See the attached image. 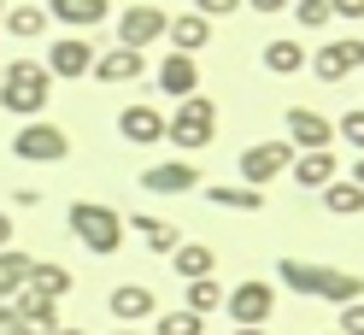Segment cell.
<instances>
[{"label":"cell","instance_id":"cell-11","mask_svg":"<svg viewBox=\"0 0 364 335\" xmlns=\"http://www.w3.org/2000/svg\"><path fill=\"white\" fill-rule=\"evenodd\" d=\"M165 36V12L159 6H124V18H118V48H153V41Z\"/></svg>","mask_w":364,"mask_h":335},{"label":"cell","instance_id":"cell-28","mask_svg":"<svg viewBox=\"0 0 364 335\" xmlns=\"http://www.w3.org/2000/svg\"><path fill=\"white\" fill-rule=\"evenodd\" d=\"M0 24H6L18 41H36L41 30H48V12H41V6H30V0H24V6H12L6 18H0Z\"/></svg>","mask_w":364,"mask_h":335},{"label":"cell","instance_id":"cell-42","mask_svg":"<svg viewBox=\"0 0 364 335\" xmlns=\"http://www.w3.org/2000/svg\"><path fill=\"white\" fill-rule=\"evenodd\" d=\"M112 335H147V329H112Z\"/></svg>","mask_w":364,"mask_h":335},{"label":"cell","instance_id":"cell-37","mask_svg":"<svg viewBox=\"0 0 364 335\" xmlns=\"http://www.w3.org/2000/svg\"><path fill=\"white\" fill-rule=\"evenodd\" d=\"M0 335H24V329H18V312H12V306H0Z\"/></svg>","mask_w":364,"mask_h":335},{"label":"cell","instance_id":"cell-36","mask_svg":"<svg viewBox=\"0 0 364 335\" xmlns=\"http://www.w3.org/2000/svg\"><path fill=\"white\" fill-rule=\"evenodd\" d=\"M241 6H253L259 18H270V12H282V6H288V0H241Z\"/></svg>","mask_w":364,"mask_h":335},{"label":"cell","instance_id":"cell-33","mask_svg":"<svg viewBox=\"0 0 364 335\" xmlns=\"http://www.w3.org/2000/svg\"><path fill=\"white\" fill-rule=\"evenodd\" d=\"M335 335H364V300L341 306V318H335Z\"/></svg>","mask_w":364,"mask_h":335},{"label":"cell","instance_id":"cell-27","mask_svg":"<svg viewBox=\"0 0 364 335\" xmlns=\"http://www.w3.org/2000/svg\"><path fill=\"white\" fill-rule=\"evenodd\" d=\"M264 71H277V77H294V71H306V48L300 41H264Z\"/></svg>","mask_w":364,"mask_h":335},{"label":"cell","instance_id":"cell-26","mask_svg":"<svg viewBox=\"0 0 364 335\" xmlns=\"http://www.w3.org/2000/svg\"><path fill=\"white\" fill-rule=\"evenodd\" d=\"M323 212H335V218H358V212H364V188L347 183V176L323 183Z\"/></svg>","mask_w":364,"mask_h":335},{"label":"cell","instance_id":"cell-34","mask_svg":"<svg viewBox=\"0 0 364 335\" xmlns=\"http://www.w3.org/2000/svg\"><path fill=\"white\" fill-rule=\"evenodd\" d=\"M235 6H241V0H194V12L206 18V24H212V18H230Z\"/></svg>","mask_w":364,"mask_h":335},{"label":"cell","instance_id":"cell-43","mask_svg":"<svg viewBox=\"0 0 364 335\" xmlns=\"http://www.w3.org/2000/svg\"><path fill=\"white\" fill-rule=\"evenodd\" d=\"M235 335H264V329H235Z\"/></svg>","mask_w":364,"mask_h":335},{"label":"cell","instance_id":"cell-6","mask_svg":"<svg viewBox=\"0 0 364 335\" xmlns=\"http://www.w3.org/2000/svg\"><path fill=\"white\" fill-rule=\"evenodd\" d=\"M12 153H18L24 165H59L65 153H71V136H65L59 124H41V118H30V124L12 136Z\"/></svg>","mask_w":364,"mask_h":335},{"label":"cell","instance_id":"cell-21","mask_svg":"<svg viewBox=\"0 0 364 335\" xmlns=\"http://www.w3.org/2000/svg\"><path fill=\"white\" fill-rule=\"evenodd\" d=\"M30 294H41V300H65V294H71V271H65V265H53V259H30Z\"/></svg>","mask_w":364,"mask_h":335},{"label":"cell","instance_id":"cell-23","mask_svg":"<svg viewBox=\"0 0 364 335\" xmlns=\"http://www.w3.org/2000/svg\"><path fill=\"white\" fill-rule=\"evenodd\" d=\"M200 194H206L218 212H264V194L247 188V183H212V188H200Z\"/></svg>","mask_w":364,"mask_h":335},{"label":"cell","instance_id":"cell-7","mask_svg":"<svg viewBox=\"0 0 364 335\" xmlns=\"http://www.w3.org/2000/svg\"><path fill=\"white\" fill-rule=\"evenodd\" d=\"M288 165H294V147L288 142H253V147L241 153V183L264 194V183H277Z\"/></svg>","mask_w":364,"mask_h":335},{"label":"cell","instance_id":"cell-2","mask_svg":"<svg viewBox=\"0 0 364 335\" xmlns=\"http://www.w3.org/2000/svg\"><path fill=\"white\" fill-rule=\"evenodd\" d=\"M53 100V77H48V65H36V59H12V65H0V106L12 112V118H36L41 106Z\"/></svg>","mask_w":364,"mask_h":335},{"label":"cell","instance_id":"cell-40","mask_svg":"<svg viewBox=\"0 0 364 335\" xmlns=\"http://www.w3.org/2000/svg\"><path fill=\"white\" fill-rule=\"evenodd\" d=\"M347 183H358V188H364V153H358V165H353V176H347Z\"/></svg>","mask_w":364,"mask_h":335},{"label":"cell","instance_id":"cell-5","mask_svg":"<svg viewBox=\"0 0 364 335\" xmlns=\"http://www.w3.org/2000/svg\"><path fill=\"white\" fill-rule=\"evenodd\" d=\"M223 312H230L241 329H264V324H270V312H277V282H264V277L235 282L230 294H223Z\"/></svg>","mask_w":364,"mask_h":335},{"label":"cell","instance_id":"cell-45","mask_svg":"<svg viewBox=\"0 0 364 335\" xmlns=\"http://www.w3.org/2000/svg\"><path fill=\"white\" fill-rule=\"evenodd\" d=\"M329 335H335V329H329Z\"/></svg>","mask_w":364,"mask_h":335},{"label":"cell","instance_id":"cell-4","mask_svg":"<svg viewBox=\"0 0 364 335\" xmlns=\"http://www.w3.org/2000/svg\"><path fill=\"white\" fill-rule=\"evenodd\" d=\"M165 136H171L176 147H188V153L212 147V142H218V100H212V95H188V100L165 118Z\"/></svg>","mask_w":364,"mask_h":335},{"label":"cell","instance_id":"cell-44","mask_svg":"<svg viewBox=\"0 0 364 335\" xmlns=\"http://www.w3.org/2000/svg\"><path fill=\"white\" fill-rule=\"evenodd\" d=\"M0 18H6V6H0Z\"/></svg>","mask_w":364,"mask_h":335},{"label":"cell","instance_id":"cell-8","mask_svg":"<svg viewBox=\"0 0 364 335\" xmlns=\"http://www.w3.org/2000/svg\"><path fill=\"white\" fill-rule=\"evenodd\" d=\"M311 71H317V83H341L347 71H364V41H353V36L323 41V48L311 53Z\"/></svg>","mask_w":364,"mask_h":335},{"label":"cell","instance_id":"cell-15","mask_svg":"<svg viewBox=\"0 0 364 335\" xmlns=\"http://www.w3.org/2000/svg\"><path fill=\"white\" fill-rule=\"evenodd\" d=\"M48 18H59V24H71L77 36L82 30H95V24H106V12H112V0H48L41 6Z\"/></svg>","mask_w":364,"mask_h":335},{"label":"cell","instance_id":"cell-17","mask_svg":"<svg viewBox=\"0 0 364 335\" xmlns=\"http://www.w3.org/2000/svg\"><path fill=\"white\" fill-rule=\"evenodd\" d=\"M12 312H18V329H24V335H53L59 329V306L41 300V294H30V288L12 300Z\"/></svg>","mask_w":364,"mask_h":335},{"label":"cell","instance_id":"cell-30","mask_svg":"<svg viewBox=\"0 0 364 335\" xmlns=\"http://www.w3.org/2000/svg\"><path fill=\"white\" fill-rule=\"evenodd\" d=\"M218 306H223V288H218L212 277L188 282V312H194V318H206V312H218Z\"/></svg>","mask_w":364,"mask_h":335},{"label":"cell","instance_id":"cell-19","mask_svg":"<svg viewBox=\"0 0 364 335\" xmlns=\"http://www.w3.org/2000/svg\"><path fill=\"white\" fill-rule=\"evenodd\" d=\"M124 230H135V235H141L159 259H171V253L182 248V230H171L165 218H147V212H129V218H124Z\"/></svg>","mask_w":364,"mask_h":335},{"label":"cell","instance_id":"cell-18","mask_svg":"<svg viewBox=\"0 0 364 335\" xmlns=\"http://www.w3.org/2000/svg\"><path fill=\"white\" fill-rule=\"evenodd\" d=\"M165 36H171V53H188V59H194V53L212 41V24H206L200 12H182V18H165Z\"/></svg>","mask_w":364,"mask_h":335},{"label":"cell","instance_id":"cell-24","mask_svg":"<svg viewBox=\"0 0 364 335\" xmlns=\"http://www.w3.org/2000/svg\"><path fill=\"white\" fill-rule=\"evenodd\" d=\"M171 265H176V277H182V282H200V277H212V271H218V253H212V248H200V241H182V248L171 253Z\"/></svg>","mask_w":364,"mask_h":335},{"label":"cell","instance_id":"cell-35","mask_svg":"<svg viewBox=\"0 0 364 335\" xmlns=\"http://www.w3.org/2000/svg\"><path fill=\"white\" fill-rule=\"evenodd\" d=\"M329 18H364V0H329Z\"/></svg>","mask_w":364,"mask_h":335},{"label":"cell","instance_id":"cell-14","mask_svg":"<svg viewBox=\"0 0 364 335\" xmlns=\"http://www.w3.org/2000/svg\"><path fill=\"white\" fill-rule=\"evenodd\" d=\"M118 136H124L129 147L165 142V112H159V106H124V112H118Z\"/></svg>","mask_w":364,"mask_h":335},{"label":"cell","instance_id":"cell-20","mask_svg":"<svg viewBox=\"0 0 364 335\" xmlns=\"http://www.w3.org/2000/svg\"><path fill=\"white\" fill-rule=\"evenodd\" d=\"M194 88H200V71H194L188 53H165V59H159V95H182V100H188Z\"/></svg>","mask_w":364,"mask_h":335},{"label":"cell","instance_id":"cell-38","mask_svg":"<svg viewBox=\"0 0 364 335\" xmlns=\"http://www.w3.org/2000/svg\"><path fill=\"white\" fill-rule=\"evenodd\" d=\"M12 206H41V188H12Z\"/></svg>","mask_w":364,"mask_h":335},{"label":"cell","instance_id":"cell-39","mask_svg":"<svg viewBox=\"0 0 364 335\" xmlns=\"http://www.w3.org/2000/svg\"><path fill=\"white\" fill-rule=\"evenodd\" d=\"M6 248H12V218L0 212V253H6Z\"/></svg>","mask_w":364,"mask_h":335},{"label":"cell","instance_id":"cell-12","mask_svg":"<svg viewBox=\"0 0 364 335\" xmlns=\"http://www.w3.org/2000/svg\"><path fill=\"white\" fill-rule=\"evenodd\" d=\"M106 312L129 329V324H147L159 306H153V288H147V282H118V288L106 294Z\"/></svg>","mask_w":364,"mask_h":335},{"label":"cell","instance_id":"cell-16","mask_svg":"<svg viewBox=\"0 0 364 335\" xmlns=\"http://www.w3.org/2000/svg\"><path fill=\"white\" fill-rule=\"evenodd\" d=\"M141 71H147V59L135 48H106V53H95V71H88V77H100V83H135Z\"/></svg>","mask_w":364,"mask_h":335},{"label":"cell","instance_id":"cell-10","mask_svg":"<svg viewBox=\"0 0 364 335\" xmlns=\"http://www.w3.org/2000/svg\"><path fill=\"white\" fill-rule=\"evenodd\" d=\"M95 71V41L88 36H59L48 48V77H88Z\"/></svg>","mask_w":364,"mask_h":335},{"label":"cell","instance_id":"cell-32","mask_svg":"<svg viewBox=\"0 0 364 335\" xmlns=\"http://www.w3.org/2000/svg\"><path fill=\"white\" fill-rule=\"evenodd\" d=\"M294 18H300L306 30H323L329 24V0H294Z\"/></svg>","mask_w":364,"mask_h":335},{"label":"cell","instance_id":"cell-25","mask_svg":"<svg viewBox=\"0 0 364 335\" xmlns=\"http://www.w3.org/2000/svg\"><path fill=\"white\" fill-rule=\"evenodd\" d=\"M24 282H30V253H18V248H6V253H0V306L24 294Z\"/></svg>","mask_w":364,"mask_h":335},{"label":"cell","instance_id":"cell-9","mask_svg":"<svg viewBox=\"0 0 364 335\" xmlns=\"http://www.w3.org/2000/svg\"><path fill=\"white\" fill-rule=\"evenodd\" d=\"M282 129H288V147H300V153H317V147L335 142V124L323 118V112H311V106H288Z\"/></svg>","mask_w":364,"mask_h":335},{"label":"cell","instance_id":"cell-1","mask_svg":"<svg viewBox=\"0 0 364 335\" xmlns=\"http://www.w3.org/2000/svg\"><path fill=\"white\" fill-rule=\"evenodd\" d=\"M277 282L294 288V294H306V300H329V306L364 300V277L335 271V265H311V259H277Z\"/></svg>","mask_w":364,"mask_h":335},{"label":"cell","instance_id":"cell-13","mask_svg":"<svg viewBox=\"0 0 364 335\" xmlns=\"http://www.w3.org/2000/svg\"><path fill=\"white\" fill-rule=\"evenodd\" d=\"M141 188H147V194H188V188H200V165H194V159L147 165V171H141Z\"/></svg>","mask_w":364,"mask_h":335},{"label":"cell","instance_id":"cell-22","mask_svg":"<svg viewBox=\"0 0 364 335\" xmlns=\"http://www.w3.org/2000/svg\"><path fill=\"white\" fill-rule=\"evenodd\" d=\"M288 171H294V183H300V188H323V183H335V176H341L329 147H317V153H294V165H288Z\"/></svg>","mask_w":364,"mask_h":335},{"label":"cell","instance_id":"cell-3","mask_svg":"<svg viewBox=\"0 0 364 335\" xmlns=\"http://www.w3.org/2000/svg\"><path fill=\"white\" fill-rule=\"evenodd\" d=\"M65 223H71V235L82 241L88 253H100V259H112V253L124 248V212L100 206V200H71Z\"/></svg>","mask_w":364,"mask_h":335},{"label":"cell","instance_id":"cell-29","mask_svg":"<svg viewBox=\"0 0 364 335\" xmlns=\"http://www.w3.org/2000/svg\"><path fill=\"white\" fill-rule=\"evenodd\" d=\"M200 329H206V324L182 306V312H153V329L147 335H200Z\"/></svg>","mask_w":364,"mask_h":335},{"label":"cell","instance_id":"cell-41","mask_svg":"<svg viewBox=\"0 0 364 335\" xmlns=\"http://www.w3.org/2000/svg\"><path fill=\"white\" fill-rule=\"evenodd\" d=\"M53 335H88V329H65V324H59V329H53Z\"/></svg>","mask_w":364,"mask_h":335},{"label":"cell","instance_id":"cell-31","mask_svg":"<svg viewBox=\"0 0 364 335\" xmlns=\"http://www.w3.org/2000/svg\"><path fill=\"white\" fill-rule=\"evenodd\" d=\"M335 136H341V142H347L353 153H364V106H353V112H347V118H341V124H335Z\"/></svg>","mask_w":364,"mask_h":335}]
</instances>
